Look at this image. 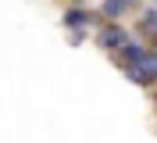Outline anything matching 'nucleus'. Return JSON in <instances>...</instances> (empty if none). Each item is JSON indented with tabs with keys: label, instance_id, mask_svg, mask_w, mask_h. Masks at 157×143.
Returning <instances> with one entry per match:
<instances>
[{
	"label": "nucleus",
	"instance_id": "1",
	"mask_svg": "<svg viewBox=\"0 0 157 143\" xmlns=\"http://www.w3.org/2000/svg\"><path fill=\"white\" fill-rule=\"evenodd\" d=\"M97 39H100V47H104V50H111V54H121V50L132 43V39H128V32H125L121 25H107Z\"/></svg>",
	"mask_w": 157,
	"mask_h": 143
},
{
	"label": "nucleus",
	"instance_id": "2",
	"mask_svg": "<svg viewBox=\"0 0 157 143\" xmlns=\"http://www.w3.org/2000/svg\"><path fill=\"white\" fill-rule=\"evenodd\" d=\"M125 11H132L128 0H104V14H107V18H121Z\"/></svg>",
	"mask_w": 157,
	"mask_h": 143
},
{
	"label": "nucleus",
	"instance_id": "3",
	"mask_svg": "<svg viewBox=\"0 0 157 143\" xmlns=\"http://www.w3.org/2000/svg\"><path fill=\"white\" fill-rule=\"evenodd\" d=\"M64 25H68V29H78V25H89V14H86V11H68V14H64Z\"/></svg>",
	"mask_w": 157,
	"mask_h": 143
},
{
	"label": "nucleus",
	"instance_id": "4",
	"mask_svg": "<svg viewBox=\"0 0 157 143\" xmlns=\"http://www.w3.org/2000/svg\"><path fill=\"white\" fill-rule=\"evenodd\" d=\"M136 4H139V0H128V7H136Z\"/></svg>",
	"mask_w": 157,
	"mask_h": 143
},
{
	"label": "nucleus",
	"instance_id": "5",
	"mask_svg": "<svg viewBox=\"0 0 157 143\" xmlns=\"http://www.w3.org/2000/svg\"><path fill=\"white\" fill-rule=\"evenodd\" d=\"M71 4H82V0H71Z\"/></svg>",
	"mask_w": 157,
	"mask_h": 143
}]
</instances>
